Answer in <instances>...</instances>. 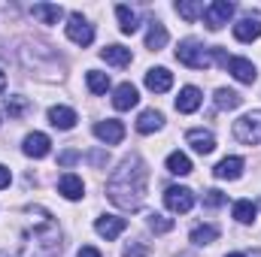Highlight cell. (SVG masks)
<instances>
[{
	"mask_svg": "<svg viewBox=\"0 0 261 257\" xmlns=\"http://www.w3.org/2000/svg\"><path fill=\"white\" fill-rule=\"evenodd\" d=\"M146 182H149V170H146V164L137 157V154H130L125 157L122 164H119V170H113V176H110V182H107V197L119 206V209H140L143 206V200H146Z\"/></svg>",
	"mask_w": 261,
	"mask_h": 257,
	"instance_id": "cell-1",
	"label": "cell"
},
{
	"mask_svg": "<svg viewBox=\"0 0 261 257\" xmlns=\"http://www.w3.org/2000/svg\"><path fill=\"white\" fill-rule=\"evenodd\" d=\"M61 254V230L49 212H43L37 227H28L21 236V257H58Z\"/></svg>",
	"mask_w": 261,
	"mask_h": 257,
	"instance_id": "cell-2",
	"label": "cell"
},
{
	"mask_svg": "<svg viewBox=\"0 0 261 257\" xmlns=\"http://www.w3.org/2000/svg\"><path fill=\"white\" fill-rule=\"evenodd\" d=\"M176 61L186 64V67H192V70H206V67L213 64L210 49H206L203 43H197V40H182V43H179V49H176Z\"/></svg>",
	"mask_w": 261,
	"mask_h": 257,
	"instance_id": "cell-3",
	"label": "cell"
},
{
	"mask_svg": "<svg viewBox=\"0 0 261 257\" xmlns=\"http://www.w3.org/2000/svg\"><path fill=\"white\" fill-rule=\"evenodd\" d=\"M234 136L243 145H261V109L243 115L240 121H234Z\"/></svg>",
	"mask_w": 261,
	"mask_h": 257,
	"instance_id": "cell-4",
	"label": "cell"
},
{
	"mask_svg": "<svg viewBox=\"0 0 261 257\" xmlns=\"http://www.w3.org/2000/svg\"><path fill=\"white\" fill-rule=\"evenodd\" d=\"M234 15V3L231 0H213L210 6H203V21L210 30H222Z\"/></svg>",
	"mask_w": 261,
	"mask_h": 257,
	"instance_id": "cell-5",
	"label": "cell"
},
{
	"mask_svg": "<svg viewBox=\"0 0 261 257\" xmlns=\"http://www.w3.org/2000/svg\"><path fill=\"white\" fill-rule=\"evenodd\" d=\"M164 206H167L170 212H176V215L192 212V206H195V194L189 191V188H182V185H170V188L164 191Z\"/></svg>",
	"mask_w": 261,
	"mask_h": 257,
	"instance_id": "cell-6",
	"label": "cell"
},
{
	"mask_svg": "<svg viewBox=\"0 0 261 257\" xmlns=\"http://www.w3.org/2000/svg\"><path fill=\"white\" fill-rule=\"evenodd\" d=\"M67 37H70L76 46H82V49H85V46H91V43H94V27H91L79 12H73V15L67 18Z\"/></svg>",
	"mask_w": 261,
	"mask_h": 257,
	"instance_id": "cell-7",
	"label": "cell"
},
{
	"mask_svg": "<svg viewBox=\"0 0 261 257\" xmlns=\"http://www.w3.org/2000/svg\"><path fill=\"white\" fill-rule=\"evenodd\" d=\"M94 136H97L100 142H107V145H119V142L125 139V124L116 121V118L97 121V124H94Z\"/></svg>",
	"mask_w": 261,
	"mask_h": 257,
	"instance_id": "cell-8",
	"label": "cell"
},
{
	"mask_svg": "<svg viewBox=\"0 0 261 257\" xmlns=\"http://www.w3.org/2000/svg\"><path fill=\"white\" fill-rule=\"evenodd\" d=\"M21 151H24L28 157H37V160H40V157H46V154L52 151V139H49L46 133H37V130H34V133H28V136H24Z\"/></svg>",
	"mask_w": 261,
	"mask_h": 257,
	"instance_id": "cell-9",
	"label": "cell"
},
{
	"mask_svg": "<svg viewBox=\"0 0 261 257\" xmlns=\"http://www.w3.org/2000/svg\"><path fill=\"white\" fill-rule=\"evenodd\" d=\"M146 88L155 91V94L170 91V88H173V73H170L167 67H152V70L146 73Z\"/></svg>",
	"mask_w": 261,
	"mask_h": 257,
	"instance_id": "cell-10",
	"label": "cell"
},
{
	"mask_svg": "<svg viewBox=\"0 0 261 257\" xmlns=\"http://www.w3.org/2000/svg\"><path fill=\"white\" fill-rule=\"evenodd\" d=\"M213 176L216 179H222V182H237L240 176H243V157H222L219 164H216V170H213Z\"/></svg>",
	"mask_w": 261,
	"mask_h": 257,
	"instance_id": "cell-11",
	"label": "cell"
},
{
	"mask_svg": "<svg viewBox=\"0 0 261 257\" xmlns=\"http://www.w3.org/2000/svg\"><path fill=\"white\" fill-rule=\"evenodd\" d=\"M225 70H228L237 82H243V85H252V82H255V76H258V73H255V64H252L249 58H231Z\"/></svg>",
	"mask_w": 261,
	"mask_h": 257,
	"instance_id": "cell-12",
	"label": "cell"
},
{
	"mask_svg": "<svg viewBox=\"0 0 261 257\" xmlns=\"http://www.w3.org/2000/svg\"><path fill=\"white\" fill-rule=\"evenodd\" d=\"M140 103V94H137V88L130 85V82H122L116 91H113V106L119 109V112H128Z\"/></svg>",
	"mask_w": 261,
	"mask_h": 257,
	"instance_id": "cell-13",
	"label": "cell"
},
{
	"mask_svg": "<svg viewBox=\"0 0 261 257\" xmlns=\"http://www.w3.org/2000/svg\"><path fill=\"white\" fill-rule=\"evenodd\" d=\"M125 227H128V221H125V218H116V215H100V218L94 221V230H97L103 239H116L119 233H125Z\"/></svg>",
	"mask_w": 261,
	"mask_h": 257,
	"instance_id": "cell-14",
	"label": "cell"
},
{
	"mask_svg": "<svg viewBox=\"0 0 261 257\" xmlns=\"http://www.w3.org/2000/svg\"><path fill=\"white\" fill-rule=\"evenodd\" d=\"M31 15H34L37 21H43V24H58L61 15H64V9H61L58 3H34V6H31Z\"/></svg>",
	"mask_w": 261,
	"mask_h": 257,
	"instance_id": "cell-15",
	"label": "cell"
},
{
	"mask_svg": "<svg viewBox=\"0 0 261 257\" xmlns=\"http://www.w3.org/2000/svg\"><path fill=\"white\" fill-rule=\"evenodd\" d=\"M76 112L70 109V106H52L49 109V124L52 127H58V130H73L76 127Z\"/></svg>",
	"mask_w": 261,
	"mask_h": 257,
	"instance_id": "cell-16",
	"label": "cell"
},
{
	"mask_svg": "<svg viewBox=\"0 0 261 257\" xmlns=\"http://www.w3.org/2000/svg\"><path fill=\"white\" fill-rule=\"evenodd\" d=\"M186 142L195 148L197 154H210V151L216 148V136H213L210 130H189V133H186Z\"/></svg>",
	"mask_w": 261,
	"mask_h": 257,
	"instance_id": "cell-17",
	"label": "cell"
},
{
	"mask_svg": "<svg viewBox=\"0 0 261 257\" xmlns=\"http://www.w3.org/2000/svg\"><path fill=\"white\" fill-rule=\"evenodd\" d=\"M200 91H197L195 85H186L182 91H179V97H176V109L182 112V115H189V112H195L197 106H200Z\"/></svg>",
	"mask_w": 261,
	"mask_h": 257,
	"instance_id": "cell-18",
	"label": "cell"
},
{
	"mask_svg": "<svg viewBox=\"0 0 261 257\" xmlns=\"http://www.w3.org/2000/svg\"><path fill=\"white\" fill-rule=\"evenodd\" d=\"M234 37H237L240 43L258 40L261 37V21L258 18H243V21H237V24H234Z\"/></svg>",
	"mask_w": 261,
	"mask_h": 257,
	"instance_id": "cell-19",
	"label": "cell"
},
{
	"mask_svg": "<svg viewBox=\"0 0 261 257\" xmlns=\"http://www.w3.org/2000/svg\"><path fill=\"white\" fill-rule=\"evenodd\" d=\"M58 191L64 194L67 200H79V197L85 194V185H82V179H79V176H73V173H64V176L58 179Z\"/></svg>",
	"mask_w": 261,
	"mask_h": 257,
	"instance_id": "cell-20",
	"label": "cell"
},
{
	"mask_svg": "<svg viewBox=\"0 0 261 257\" xmlns=\"http://www.w3.org/2000/svg\"><path fill=\"white\" fill-rule=\"evenodd\" d=\"M100 58L113 67H128L134 61L130 49H125V46H107V49H100Z\"/></svg>",
	"mask_w": 261,
	"mask_h": 257,
	"instance_id": "cell-21",
	"label": "cell"
},
{
	"mask_svg": "<svg viewBox=\"0 0 261 257\" xmlns=\"http://www.w3.org/2000/svg\"><path fill=\"white\" fill-rule=\"evenodd\" d=\"M167 27L161 24V21H152L149 24V34H146V49H152V52H158V49H164L167 46Z\"/></svg>",
	"mask_w": 261,
	"mask_h": 257,
	"instance_id": "cell-22",
	"label": "cell"
},
{
	"mask_svg": "<svg viewBox=\"0 0 261 257\" xmlns=\"http://www.w3.org/2000/svg\"><path fill=\"white\" fill-rule=\"evenodd\" d=\"M161 124H164V115H161L158 109H146V112H140V118H137V130H140V133H155Z\"/></svg>",
	"mask_w": 261,
	"mask_h": 257,
	"instance_id": "cell-23",
	"label": "cell"
},
{
	"mask_svg": "<svg viewBox=\"0 0 261 257\" xmlns=\"http://www.w3.org/2000/svg\"><path fill=\"white\" fill-rule=\"evenodd\" d=\"M116 15H119V27H122V34H137V27H140V15L130 9V6H116Z\"/></svg>",
	"mask_w": 261,
	"mask_h": 257,
	"instance_id": "cell-24",
	"label": "cell"
},
{
	"mask_svg": "<svg viewBox=\"0 0 261 257\" xmlns=\"http://www.w3.org/2000/svg\"><path fill=\"white\" fill-rule=\"evenodd\" d=\"M240 103H243V97H240L237 91H231V88H219V91H216V106H219V109L234 112V109H240Z\"/></svg>",
	"mask_w": 261,
	"mask_h": 257,
	"instance_id": "cell-25",
	"label": "cell"
},
{
	"mask_svg": "<svg viewBox=\"0 0 261 257\" xmlns=\"http://www.w3.org/2000/svg\"><path fill=\"white\" fill-rule=\"evenodd\" d=\"M167 173H173V176H189V173H192V160H189V154H182V151L167 154Z\"/></svg>",
	"mask_w": 261,
	"mask_h": 257,
	"instance_id": "cell-26",
	"label": "cell"
},
{
	"mask_svg": "<svg viewBox=\"0 0 261 257\" xmlns=\"http://www.w3.org/2000/svg\"><path fill=\"white\" fill-rule=\"evenodd\" d=\"M216 239H219V227H213V224H197L192 230V242L195 245H213Z\"/></svg>",
	"mask_w": 261,
	"mask_h": 257,
	"instance_id": "cell-27",
	"label": "cell"
},
{
	"mask_svg": "<svg viewBox=\"0 0 261 257\" xmlns=\"http://www.w3.org/2000/svg\"><path fill=\"white\" fill-rule=\"evenodd\" d=\"M255 212H258V206H255L252 200H237V203H234V218H237L240 224H252V221H255Z\"/></svg>",
	"mask_w": 261,
	"mask_h": 257,
	"instance_id": "cell-28",
	"label": "cell"
},
{
	"mask_svg": "<svg viewBox=\"0 0 261 257\" xmlns=\"http://www.w3.org/2000/svg\"><path fill=\"white\" fill-rule=\"evenodd\" d=\"M85 82H88L91 94H107V88H110V76L100 73V70H88L85 73Z\"/></svg>",
	"mask_w": 261,
	"mask_h": 257,
	"instance_id": "cell-29",
	"label": "cell"
},
{
	"mask_svg": "<svg viewBox=\"0 0 261 257\" xmlns=\"http://www.w3.org/2000/svg\"><path fill=\"white\" fill-rule=\"evenodd\" d=\"M176 12H179L186 21H195L197 15H203V3H200V0H179V3H176Z\"/></svg>",
	"mask_w": 261,
	"mask_h": 257,
	"instance_id": "cell-30",
	"label": "cell"
},
{
	"mask_svg": "<svg viewBox=\"0 0 261 257\" xmlns=\"http://www.w3.org/2000/svg\"><path fill=\"white\" fill-rule=\"evenodd\" d=\"M146 224H149V230H152V233H170V230H173V218L158 215V212H152Z\"/></svg>",
	"mask_w": 261,
	"mask_h": 257,
	"instance_id": "cell-31",
	"label": "cell"
},
{
	"mask_svg": "<svg viewBox=\"0 0 261 257\" xmlns=\"http://www.w3.org/2000/svg\"><path fill=\"white\" fill-rule=\"evenodd\" d=\"M24 109H28V100H24V97H6V112H9V118H21Z\"/></svg>",
	"mask_w": 261,
	"mask_h": 257,
	"instance_id": "cell-32",
	"label": "cell"
},
{
	"mask_svg": "<svg viewBox=\"0 0 261 257\" xmlns=\"http://www.w3.org/2000/svg\"><path fill=\"white\" fill-rule=\"evenodd\" d=\"M76 160H82V151H76V148H67V151L58 154V164H61V167H73Z\"/></svg>",
	"mask_w": 261,
	"mask_h": 257,
	"instance_id": "cell-33",
	"label": "cell"
},
{
	"mask_svg": "<svg viewBox=\"0 0 261 257\" xmlns=\"http://www.w3.org/2000/svg\"><path fill=\"white\" fill-rule=\"evenodd\" d=\"M203 203H206L210 209H219V206L225 203V194H222V191H216V188H213V191H206V197H203Z\"/></svg>",
	"mask_w": 261,
	"mask_h": 257,
	"instance_id": "cell-34",
	"label": "cell"
},
{
	"mask_svg": "<svg viewBox=\"0 0 261 257\" xmlns=\"http://www.w3.org/2000/svg\"><path fill=\"white\" fill-rule=\"evenodd\" d=\"M9 182H12V176H9V170L0 164V191H3V188H9Z\"/></svg>",
	"mask_w": 261,
	"mask_h": 257,
	"instance_id": "cell-35",
	"label": "cell"
},
{
	"mask_svg": "<svg viewBox=\"0 0 261 257\" xmlns=\"http://www.w3.org/2000/svg\"><path fill=\"white\" fill-rule=\"evenodd\" d=\"M143 254H146L143 245H128V248H125V257H143Z\"/></svg>",
	"mask_w": 261,
	"mask_h": 257,
	"instance_id": "cell-36",
	"label": "cell"
},
{
	"mask_svg": "<svg viewBox=\"0 0 261 257\" xmlns=\"http://www.w3.org/2000/svg\"><path fill=\"white\" fill-rule=\"evenodd\" d=\"M76 257H100V251H97V248H91V245H82Z\"/></svg>",
	"mask_w": 261,
	"mask_h": 257,
	"instance_id": "cell-37",
	"label": "cell"
},
{
	"mask_svg": "<svg viewBox=\"0 0 261 257\" xmlns=\"http://www.w3.org/2000/svg\"><path fill=\"white\" fill-rule=\"evenodd\" d=\"M91 164H94V167H100V164H103V154H100V151H94V154H91Z\"/></svg>",
	"mask_w": 261,
	"mask_h": 257,
	"instance_id": "cell-38",
	"label": "cell"
},
{
	"mask_svg": "<svg viewBox=\"0 0 261 257\" xmlns=\"http://www.w3.org/2000/svg\"><path fill=\"white\" fill-rule=\"evenodd\" d=\"M6 88V76H3V70H0V91Z\"/></svg>",
	"mask_w": 261,
	"mask_h": 257,
	"instance_id": "cell-39",
	"label": "cell"
},
{
	"mask_svg": "<svg viewBox=\"0 0 261 257\" xmlns=\"http://www.w3.org/2000/svg\"><path fill=\"white\" fill-rule=\"evenodd\" d=\"M225 257H246V254H225Z\"/></svg>",
	"mask_w": 261,
	"mask_h": 257,
	"instance_id": "cell-40",
	"label": "cell"
},
{
	"mask_svg": "<svg viewBox=\"0 0 261 257\" xmlns=\"http://www.w3.org/2000/svg\"><path fill=\"white\" fill-rule=\"evenodd\" d=\"M252 257H261V251H252Z\"/></svg>",
	"mask_w": 261,
	"mask_h": 257,
	"instance_id": "cell-41",
	"label": "cell"
}]
</instances>
